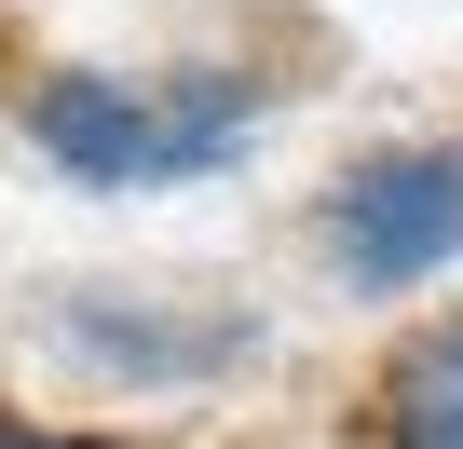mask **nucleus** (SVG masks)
<instances>
[{
	"instance_id": "39448f33",
	"label": "nucleus",
	"mask_w": 463,
	"mask_h": 449,
	"mask_svg": "<svg viewBox=\"0 0 463 449\" xmlns=\"http://www.w3.org/2000/svg\"><path fill=\"white\" fill-rule=\"evenodd\" d=\"M0 449H109V435H82V422H42V408H14V395H0Z\"/></svg>"
},
{
	"instance_id": "20e7f679",
	"label": "nucleus",
	"mask_w": 463,
	"mask_h": 449,
	"mask_svg": "<svg viewBox=\"0 0 463 449\" xmlns=\"http://www.w3.org/2000/svg\"><path fill=\"white\" fill-rule=\"evenodd\" d=\"M368 435H382V449H463V313H422V327L382 354Z\"/></svg>"
},
{
	"instance_id": "f03ea898",
	"label": "nucleus",
	"mask_w": 463,
	"mask_h": 449,
	"mask_svg": "<svg viewBox=\"0 0 463 449\" xmlns=\"http://www.w3.org/2000/svg\"><path fill=\"white\" fill-rule=\"evenodd\" d=\"M28 341L42 368H69L82 395H123V408H191L218 381H246L273 354V327L246 300H204V286H109V273H69L28 300Z\"/></svg>"
},
{
	"instance_id": "f257e3e1",
	"label": "nucleus",
	"mask_w": 463,
	"mask_h": 449,
	"mask_svg": "<svg viewBox=\"0 0 463 449\" xmlns=\"http://www.w3.org/2000/svg\"><path fill=\"white\" fill-rule=\"evenodd\" d=\"M260 123H273V82L232 69V55H191V69H42L14 96V136L96 204H150V191H191L218 164H246Z\"/></svg>"
},
{
	"instance_id": "7ed1b4c3",
	"label": "nucleus",
	"mask_w": 463,
	"mask_h": 449,
	"mask_svg": "<svg viewBox=\"0 0 463 449\" xmlns=\"http://www.w3.org/2000/svg\"><path fill=\"white\" fill-rule=\"evenodd\" d=\"M314 259L354 300H409L463 259V136H382L314 191Z\"/></svg>"
}]
</instances>
